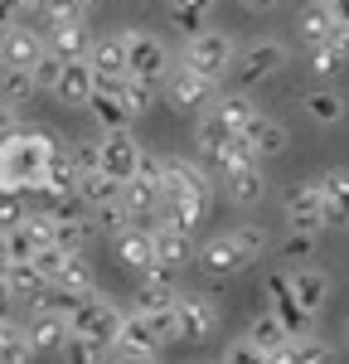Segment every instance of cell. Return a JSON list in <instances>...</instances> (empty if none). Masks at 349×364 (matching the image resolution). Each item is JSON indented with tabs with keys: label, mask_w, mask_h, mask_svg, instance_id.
<instances>
[{
	"label": "cell",
	"mask_w": 349,
	"mask_h": 364,
	"mask_svg": "<svg viewBox=\"0 0 349 364\" xmlns=\"http://www.w3.org/2000/svg\"><path fill=\"white\" fill-rule=\"evenodd\" d=\"M58 151V141L49 132H10V136L0 141V190H15V195H25L29 185L39 180V170L44 161Z\"/></svg>",
	"instance_id": "cell-1"
},
{
	"label": "cell",
	"mask_w": 349,
	"mask_h": 364,
	"mask_svg": "<svg viewBox=\"0 0 349 364\" xmlns=\"http://www.w3.org/2000/svg\"><path fill=\"white\" fill-rule=\"evenodd\" d=\"M155 195H160V204H165V199H179V195L209 204V199H214V180H209V170H204L199 161L170 156V161H160V170H155Z\"/></svg>",
	"instance_id": "cell-2"
},
{
	"label": "cell",
	"mask_w": 349,
	"mask_h": 364,
	"mask_svg": "<svg viewBox=\"0 0 349 364\" xmlns=\"http://www.w3.org/2000/svg\"><path fill=\"white\" fill-rule=\"evenodd\" d=\"M233 58L238 54H233V39L223 34V29H194V34H189L184 68H194L199 78H214V83H218V78L233 68Z\"/></svg>",
	"instance_id": "cell-3"
},
{
	"label": "cell",
	"mask_w": 349,
	"mask_h": 364,
	"mask_svg": "<svg viewBox=\"0 0 349 364\" xmlns=\"http://www.w3.org/2000/svg\"><path fill=\"white\" fill-rule=\"evenodd\" d=\"M63 321H68L73 336H87V340H97V345H112L116 326H121V311H116L112 301H102L97 291H87V296L73 301V311H68Z\"/></svg>",
	"instance_id": "cell-4"
},
{
	"label": "cell",
	"mask_w": 349,
	"mask_h": 364,
	"mask_svg": "<svg viewBox=\"0 0 349 364\" xmlns=\"http://www.w3.org/2000/svg\"><path fill=\"white\" fill-rule=\"evenodd\" d=\"M92 166L102 170V175H112L116 185H121V180H131V175H136V166H141V141L131 136V127L102 132L97 151H92Z\"/></svg>",
	"instance_id": "cell-5"
},
{
	"label": "cell",
	"mask_w": 349,
	"mask_h": 364,
	"mask_svg": "<svg viewBox=\"0 0 349 364\" xmlns=\"http://www.w3.org/2000/svg\"><path fill=\"white\" fill-rule=\"evenodd\" d=\"M121 49H126V78H141V83H160L165 78V44L145 29H126L121 34Z\"/></svg>",
	"instance_id": "cell-6"
},
{
	"label": "cell",
	"mask_w": 349,
	"mask_h": 364,
	"mask_svg": "<svg viewBox=\"0 0 349 364\" xmlns=\"http://www.w3.org/2000/svg\"><path fill=\"white\" fill-rule=\"evenodd\" d=\"M233 63H238V83L243 87L272 83V78L287 68V44H282V39H253Z\"/></svg>",
	"instance_id": "cell-7"
},
{
	"label": "cell",
	"mask_w": 349,
	"mask_h": 364,
	"mask_svg": "<svg viewBox=\"0 0 349 364\" xmlns=\"http://www.w3.org/2000/svg\"><path fill=\"white\" fill-rule=\"evenodd\" d=\"M165 102L174 112H199L214 102V78H199L194 68H165Z\"/></svg>",
	"instance_id": "cell-8"
},
{
	"label": "cell",
	"mask_w": 349,
	"mask_h": 364,
	"mask_svg": "<svg viewBox=\"0 0 349 364\" xmlns=\"http://www.w3.org/2000/svg\"><path fill=\"white\" fill-rule=\"evenodd\" d=\"M44 58V34L29 25H5L0 29V68H34Z\"/></svg>",
	"instance_id": "cell-9"
},
{
	"label": "cell",
	"mask_w": 349,
	"mask_h": 364,
	"mask_svg": "<svg viewBox=\"0 0 349 364\" xmlns=\"http://www.w3.org/2000/svg\"><path fill=\"white\" fill-rule=\"evenodd\" d=\"M116 209H121L131 224H155V214H160L155 180H145V175H131V180H121V190H116Z\"/></svg>",
	"instance_id": "cell-10"
},
{
	"label": "cell",
	"mask_w": 349,
	"mask_h": 364,
	"mask_svg": "<svg viewBox=\"0 0 349 364\" xmlns=\"http://www.w3.org/2000/svg\"><path fill=\"white\" fill-rule=\"evenodd\" d=\"M287 291H291V301L301 306V316L316 321L320 311H325V301H330V277L320 267H296L287 277Z\"/></svg>",
	"instance_id": "cell-11"
},
{
	"label": "cell",
	"mask_w": 349,
	"mask_h": 364,
	"mask_svg": "<svg viewBox=\"0 0 349 364\" xmlns=\"http://www.w3.org/2000/svg\"><path fill=\"white\" fill-rule=\"evenodd\" d=\"M174 326H179V340L204 345V340H214V331H218V316L199 296H174Z\"/></svg>",
	"instance_id": "cell-12"
},
{
	"label": "cell",
	"mask_w": 349,
	"mask_h": 364,
	"mask_svg": "<svg viewBox=\"0 0 349 364\" xmlns=\"http://www.w3.org/2000/svg\"><path fill=\"white\" fill-rule=\"evenodd\" d=\"M320 224H330V228L349 224V170L345 166L320 175Z\"/></svg>",
	"instance_id": "cell-13"
},
{
	"label": "cell",
	"mask_w": 349,
	"mask_h": 364,
	"mask_svg": "<svg viewBox=\"0 0 349 364\" xmlns=\"http://www.w3.org/2000/svg\"><path fill=\"white\" fill-rule=\"evenodd\" d=\"M92 34H87V15H73V20H49V39H44V54L54 58H83Z\"/></svg>",
	"instance_id": "cell-14"
},
{
	"label": "cell",
	"mask_w": 349,
	"mask_h": 364,
	"mask_svg": "<svg viewBox=\"0 0 349 364\" xmlns=\"http://www.w3.org/2000/svg\"><path fill=\"white\" fill-rule=\"evenodd\" d=\"M83 63L92 68V83H116V78H126V49H121V34L92 39L87 54H83Z\"/></svg>",
	"instance_id": "cell-15"
},
{
	"label": "cell",
	"mask_w": 349,
	"mask_h": 364,
	"mask_svg": "<svg viewBox=\"0 0 349 364\" xmlns=\"http://www.w3.org/2000/svg\"><path fill=\"white\" fill-rule=\"evenodd\" d=\"M29 190H39L44 199H68L73 190H78V161H73L68 151H54V156L44 161L39 180H34Z\"/></svg>",
	"instance_id": "cell-16"
},
{
	"label": "cell",
	"mask_w": 349,
	"mask_h": 364,
	"mask_svg": "<svg viewBox=\"0 0 349 364\" xmlns=\"http://www.w3.org/2000/svg\"><path fill=\"white\" fill-rule=\"evenodd\" d=\"M243 141H248V151H253L257 161H272V156H282V151L291 146V132L277 122V117L253 112V122L243 127Z\"/></svg>",
	"instance_id": "cell-17"
},
{
	"label": "cell",
	"mask_w": 349,
	"mask_h": 364,
	"mask_svg": "<svg viewBox=\"0 0 349 364\" xmlns=\"http://www.w3.org/2000/svg\"><path fill=\"white\" fill-rule=\"evenodd\" d=\"M150 248H155V267H170V272L194 262V238L179 233V228H170V224L150 228Z\"/></svg>",
	"instance_id": "cell-18"
},
{
	"label": "cell",
	"mask_w": 349,
	"mask_h": 364,
	"mask_svg": "<svg viewBox=\"0 0 349 364\" xmlns=\"http://www.w3.org/2000/svg\"><path fill=\"white\" fill-rule=\"evenodd\" d=\"M58 102H68V107H83L87 97H92V68H87L83 58H68V63H58L54 83H49Z\"/></svg>",
	"instance_id": "cell-19"
},
{
	"label": "cell",
	"mask_w": 349,
	"mask_h": 364,
	"mask_svg": "<svg viewBox=\"0 0 349 364\" xmlns=\"http://www.w3.org/2000/svg\"><path fill=\"white\" fill-rule=\"evenodd\" d=\"M287 219L291 228H311V233H320V180H296L287 190Z\"/></svg>",
	"instance_id": "cell-20"
},
{
	"label": "cell",
	"mask_w": 349,
	"mask_h": 364,
	"mask_svg": "<svg viewBox=\"0 0 349 364\" xmlns=\"http://www.w3.org/2000/svg\"><path fill=\"white\" fill-rule=\"evenodd\" d=\"M199 267L209 272V277H233V272H243V267H248V257L238 252L233 233H214V238L199 248Z\"/></svg>",
	"instance_id": "cell-21"
},
{
	"label": "cell",
	"mask_w": 349,
	"mask_h": 364,
	"mask_svg": "<svg viewBox=\"0 0 349 364\" xmlns=\"http://www.w3.org/2000/svg\"><path fill=\"white\" fill-rule=\"evenodd\" d=\"M29 345V355H49V350H58L63 340H68V321L63 316H54V311H34L29 316V326L20 331Z\"/></svg>",
	"instance_id": "cell-22"
},
{
	"label": "cell",
	"mask_w": 349,
	"mask_h": 364,
	"mask_svg": "<svg viewBox=\"0 0 349 364\" xmlns=\"http://www.w3.org/2000/svg\"><path fill=\"white\" fill-rule=\"evenodd\" d=\"M112 248H116V262L131 267V272H150L155 267V248H150V233L145 228H121V233H112Z\"/></svg>",
	"instance_id": "cell-23"
},
{
	"label": "cell",
	"mask_w": 349,
	"mask_h": 364,
	"mask_svg": "<svg viewBox=\"0 0 349 364\" xmlns=\"http://www.w3.org/2000/svg\"><path fill=\"white\" fill-rule=\"evenodd\" d=\"M116 190H121V185H116L112 175H102V170L92 166V161H87V166H78V190H73V199H83L87 209L116 204Z\"/></svg>",
	"instance_id": "cell-24"
},
{
	"label": "cell",
	"mask_w": 349,
	"mask_h": 364,
	"mask_svg": "<svg viewBox=\"0 0 349 364\" xmlns=\"http://www.w3.org/2000/svg\"><path fill=\"white\" fill-rule=\"evenodd\" d=\"M223 185H228V199H233V204H257V199L267 195V175H262V161L228 170V175H223Z\"/></svg>",
	"instance_id": "cell-25"
},
{
	"label": "cell",
	"mask_w": 349,
	"mask_h": 364,
	"mask_svg": "<svg viewBox=\"0 0 349 364\" xmlns=\"http://www.w3.org/2000/svg\"><path fill=\"white\" fill-rule=\"evenodd\" d=\"M296 34H301V44H306V49L325 44V39L335 34V15H330V5L311 0V5H306V10L296 15Z\"/></svg>",
	"instance_id": "cell-26"
},
{
	"label": "cell",
	"mask_w": 349,
	"mask_h": 364,
	"mask_svg": "<svg viewBox=\"0 0 349 364\" xmlns=\"http://www.w3.org/2000/svg\"><path fill=\"white\" fill-rule=\"evenodd\" d=\"M87 112H92V122L102 127V132H116V127H131V107L116 97V92H102V87H92V97L83 102Z\"/></svg>",
	"instance_id": "cell-27"
},
{
	"label": "cell",
	"mask_w": 349,
	"mask_h": 364,
	"mask_svg": "<svg viewBox=\"0 0 349 364\" xmlns=\"http://www.w3.org/2000/svg\"><path fill=\"white\" fill-rule=\"evenodd\" d=\"M174 282H170V267H150L141 277V291H136V301H141V311H165L174 306Z\"/></svg>",
	"instance_id": "cell-28"
},
{
	"label": "cell",
	"mask_w": 349,
	"mask_h": 364,
	"mask_svg": "<svg viewBox=\"0 0 349 364\" xmlns=\"http://www.w3.org/2000/svg\"><path fill=\"white\" fill-rule=\"evenodd\" d=\"M0 282L15 291V296H39L49 282H44V272L34 267V257H10L5 262V272H0Z\"/></svg>",
	"instance_id": "cell-29"
},
{
	"label": "cell",
	"mask_w": 349,
	"mask_h": 364,
	"mask_svg": "<svg viewBox=\"0 0 349 364\" xmlns=\"http://www.w3.org/2000/svg\"><path fill=\"white\" fill-rule=\"evenodd\" d=\"M49 287H58V291H73V296H83L87 287H92V267H87L83 252H63V262H58V272L49 277Z\"/></svg>",
	"instance_id": "cell-30"
},
{
	"label": "cell",
	"mask_w": 349,
	"mask_h": 364,
	"mask_svg": "<svg viewBox=\"0 0 349 364\" xmlns=\"http://www.w3.org/2000/svg\"><path fill=\"white\" fill-rule=\"evenodd\" d=\"M92 238V219H78V214H54V228H49V243L68 252H83V243Z\"/></svg>",
	"instance_id": "cell-31"
},
{
	"label": "cell",
	"mask_w": 349,
	"mask_h": 364,
	"mask_svg": "<svg viewBox=\"0 0 349 364\" xmlns=\"http://www.w3.org/2000/svg\"><path fill=\"white\" fill-rule=\"evenodd\" d=\"M160 214H165V224L179 228V233H199V219L209 214V204H199V199H189V195H179V199H165L160 204Z\"/></svg>",
	"instance_id": "cell-32"
},
{
	"label": "cell",
	"mask_w": 349,
	"mask_h": 364,
	"mask_svg": "<svg viewBox=\"0 0 349 364\" xmlns=\"http://www.w3.org/2000/svg\"><path fill=\"white\" fill-rule=\"evenodd\" d=\"M301 107H306V117H311V122L335 127V122L345 117V97H340V92H330V87H311V92L301 97Z\"/></svg>",
	"instance_id": "cell-33"
},
{
	"label": "cell",
	"mask_w": 349,
	"mask_h": 364,
	"mask_svg": "<svg viewBox=\"0 0 349 364\" xmlns=\"http://www.w3.org/2000/svg\"><path fill=\"white\" fill-rule=\"evenodd\" d=\"M248 340H253V345H257L262 355H267V350L287 345V340H291V331L282 326V316H277V311H262V316H253V326H248Z\"/></svg>",
	"instance_id": "cell-34"
},
{
	"label": "cell",
	"mask_w": 349,
	"mask_h": 364,
	"mask_svg": "<svg viewBox=\"0 0 349 364\" xmlns=\"http://www.w3.org/2000/svg\"><path fill=\"white\" fill-rule=\"evenodd\" d=\"M112 345H131V350H145V355H160V340L150 336V326H145L141 311H136V316H121Z\"/></svg>",
	"instance_id": "cell-35"
},
{
	"label": "cell",
	"mask_w": 349,
	"mask_h": 364,
	"mask_svg": "<svg viewBox=\"0 0 349 364\" xmlns=\"http://www.w3.org/2000/svg\"><path fill=\"white\" fill-rule=\"evenodd\" d=\"M209 112L218 117V122H223V127H228L233 136H243V127H248V122H253V102H248V97H238V92H233V97H214V102H209Z\"/></svg>",
	"instance_id": "cell-36"
},
{
	"label": "cell",
	"mask_w": 349,
	"mask_h": 364,
	"mask_svg": "<svg viewBox=\"0 0 349 364\" xmlns=\"http://www.w3.org/2000/svg\"><path fill=\"white\" fill-rule=\"evenodd\" d=\"M291 364H335V350L320 336H291Z\"/></svg>",
	"instance_id": "cell-37"
},
{
	"label": "cell",
	"mask_w": 349,
	"mask_h": 364,
	"mask_svg": "<svg viewBox=\"0 0 349 364\" xmlns=\"http://www.w3.org/2000/svg\"><path fill=\"white\" fill-rule=\"evenodd\" d=\"M58 350H63L68 364H102L107 360V345H97V340H87V336H73V331H68V340Z\"/></svg>",
	"instance_id": "cell-38"
},
{
	"label": "cell",
	"mask_w": 349,
	"mask_h": 364,
	"mask_svg": "<svg viewBox=\"0 0 349 364\" xmlns=\"http://www.w3.org/2000/svg\"><path fill=\"white\" fill-rule=\"evenodd\" d=\"M165 5H170V20L184 29V34H194V29L204 25V15L214 10V0H165Z\"/></svg>",
	"instance_id": "cell-39"
},
{
	"label": "cell",
	"mask_w": 349,
	"mask_h": 364,
	"mask_svg": "<svg viewBox=\"0 0 349 364\" xmlns=\"http://www.w3.org/2000/svg\"><path fill=\"white\" fill-rule=\"evenodd\" d=\"M0 83H5V102H25V97L39 92L34 68H0Z\"/></svg>",
	"instance_id": "cell-40"
},
{
	"label": "cell",
	"mask_w": 349,
	"mask_h": 364,
	"mask_svg": "<svg viewBox=\"0 0 349 364\" xmlns=\"http://www.w3.org/2000/svg\"><path fill=\"white\" fill-rule=\"evenodd\" d=\"M155 87H160V83H141V78H121V102L131 107V117L150 112V102H155Z\"/></svg>",
	"instance_id": "cell-41"
},
{
	"label": "cell",
	"mask_w": 349,
	"mask_h": 364,
	"mask_svg": "<svg viewBox=\"0 0 349 364\" xmlns=\"http://www.w3.org/2000/svg\"><path fill=\"white\" fill-rule=\"evenodd\" d=\"M0 364H29V345L10 321L0 326Z\"/></svg>",
	"instance_id": "cell-42"
},
{
	"label": "cell",
	"mask_w": 349,
	"mask_h": 364,
	"mask_svg": "<svg viewBox=\"0 0 349 364\" xmlns=\"http://www.w3.org/2000/svg\"><path fill=\"white\" fill-rule=\"evenodd\" d=\"M141 316H145V326H150V336L160 340V350L179 340V326H174V306H165V311H141Z\"/></svg>",
	"instance_id": "cell-43"
},
{
	"label": "cell",
	"mask_w": 349,
	"mask_h": 364,
	"mask_svg": "<svg viewBox=\"0 0 349 364\" xmlns=\"http://www.w3.org/2000/svg\"><path fill=\"white\" fill-rule=\"evenodd\" d=\"M233 243H238V252L253 262V257H262L267 252V228L262 224H243V228H233Z\"/></svg>",
	"instance_id": "cell-44"
},
{
	"label": "cell",
	"mask_w": 349,
	"mask_h": 364,
	"mask_svg": "<svg viewBox=\"0 0 349 364\" xmlns=\"http://www.w3.org/2000/svg\"><path fill=\"white\" fill-rule=\"evenodd\" d=\"M349 58L340 54V49H335V44H330V39H325V44H316V49H311V68H316L320 78H335V73H340V68H345Z\"/></svg>",
	"instance_id": "cell-45"
},
{
	"label": "cell",
	"mask_w": 349,
	"mask_h": 364,
	"mask_svg": "<svg viewBox=\"0 0 349 364\" xmlns=\"http://www.w3.org/2000/svg\"><path fill=\"white\" fill-rule=\"evenodd\" d=\"M0 233H5V257H34L39 252V243H34V233L25 228V219L15 228H0Z\"/></svg>",
	"instance_id": "cell-46"
},
{
	"label": "cell",
	"mask_w": 349,
	"mask_h": 364,
	"mask_svg": "<svg viewBox=\"0 0 349 364\" xmlns=\"http://www.w3.org/2000/svg\"><path fill=\"white\" fill-rule=\"evenodd\" d=\"M73 301H78L73 291H58V287H49V291H39V296H34V311H54V316H68V311H73Z\"/></svg>",
	"instance_id": "cell-47"
},
{
	"label": "cell",
	"mask_w": 349,
	"mask_h": 364,
	"mask_svg": "<svg viewBox=\"0 0 349 364\" xmlns=\"http://www.w3.org/2000/svg\"><path fill=\"white\" fill-rule=\"evenodd\" d=\"M25 195H15V190H0V228H15L25 219Z\"/></svg>",
	"instance_id": "cell-48"
},
{
	"label": "cell",
	"mask_w": 349,
	"mask_h": 364,
	"mask_svg": "<svg viewBox=\"0 0 349 364\" xmlns=\"http://www.w3.org/2000/svg\"><path fill=\"white\" fill-rule=\"evenodd\" d=\"M44 20H73V15H87V10H78L73 0H29Z\"/></svg>",
	"instance_id": "cell-49"
},
{
	"label": "cell",
	"mask_w": 349,
	"mask_h": 364,
	"mask_svg": "<svg viewBox=\"0 0 349 364\" xmlns=\"http://www.w3.org/2000/svg\"><path fill=\"white\" fill-rule=\"evenodd\" d=\"M126 224H131V219H126L116 204H102V209H92V233H97V228H107V233H121Z\"/></svg>",
	"instance_id": "cell-50"
},
{
	"label": "cell",
	"mask_w": 349,
	"mask_h": 364,
	"mask_svg": "<svg viewBox=\"0 0 349 364\" xmlns=\"http://www.w3.org/2000/svg\"><path fill=\"white\" fill-rule=\"evenodd\" d=\"M282 252H287V257H311V252H316V233H311V228H291V238L282 243Z\"/></svg>",
	"instance_id": "cell-51"
},
{
	"label": "cell",
	"mask_w": 349,
	"mask_h": 364,
	"mask_svg": "<svg viewBox=\"0 0 349 364\" xmlns=\"http://www.w3.org/2000/svg\"><path fill=\"white\" fill-rule=\"evenodd\" d=\"M223 364H262V350L253 340H233L228 350H223Z\"/></svg>",
	"instance_id": "cell-52"
},
{
	"label": "cell",
	"mask_w": 349,
	"mask_h": 364,
	"mask_svg": "<svg viewBox=\"0 0 349 364\" xmlns=\"http://www.w3.org/2000/svg\"><path fill=\"white\" fill-rule=\"evenodd\" d=\"M102 364H155V355L131 350V345H107V360H102Z\"/></svg>",
	"instance_id": "cell-53"
},
{
	"label": "cell",
	"mask_w": 349,
	"mask_h": 364,
	"mask_svg": "<svg viewBox=\"0 0 349 364\" xmlns=\"http://www.w3.org/2000/svg\"><path fill=\"white\" fill-rule=\"evenodd\" d=\"M10 132H15V107H10V102H0V141L10 136Z\"/></svg>",
	"instance_id": "cell-54"
},
{
	"label": "cell",
	"mask_w": 349,
	"mask_h": 364,
	"mask_svg": "<svg viewBox=\"0 0 349 364\" xmlns=\"http://www.w3.org/2000/svg\"><path fill=\"white\" fill-rule=\"evenodd\" d=\"M10 306H15V291H10V287H5V282H0V326H5V321H10Z\"/></svg>",
	"instance_id": "cell-55"
},
{
	"label": "cell",
	"mask_w": 349,
	"mask_h": 364,
	"mask_svg": "<svg viewBox=\"0 0 349 364\" xmlns=\"http://www.w3.org/2000/svg\"><path fill=\"white\" fill-rule=\"evenodd\" d=\"M262 364H291V345H277V350H267Z\"/></svg>",
	"instance_id": "cell-56"
},
{
	"label": "cell",
	"mask_w": 349,
	"mask_h": 364,
	"mask_svg": "<svg viewBox=\"0 0 349 364\" xmlns=\"http://www.w3.org/2000/svg\"><path fill=\"white\" fill-rule=\"evenodd\" d=\"M330 44L340 49V54L349 58V25H335V34H330Z\"/></svg>",
	"instance_id": "cell-57"
},
{
	"label": "cell",
	"mask_w": 349,
	"mask_h": 364,
	"mask_svg": "<svg viewBox=\"0 0 349 364\" xmlns=\"http://www.w3.org/2000/svg\"><path fill=\"white\" fill-rule=\"evenodd\" d=\"M330 15H335V25H349V0H330Z\"/></svg>",
	"instance_id": "cell-58"
},
{
	"label": "cell",
	"mask_w": 349,
	"mask_h": 364,
	"mask_svg": "<svg viewBox=\"0 0 349 364\" xmlns=\"http://www.w3.org/2000/svg\"><path fill=\"white\" fill-rule=\"evenodd\" d=\"M243 5H248V10H272L277 0H243Z\"/></svg>",
	"instance_id": "cell-59"
},
{
	"label": "cell",
	"mask_w": 349,
	"mask_h": 364,
	"mask_svg": "<svg viewBox=\"0 0 349 364\" xmlns=\"http://www.w3.org/2000/svg\"><path fill=\"white\" fill-rule=\"evenodd\" d=\"M0 5H5V10H10V15H15V10H25L29 0H0Z\"/></svg>",
	"instance_id": "cell-60"
},
{
	"label": "cell",
	"mask_w": 349,
	"mask_h": 364,
	"mask_svg": "<svg viewBox=\"0 0 349 364\" xmlns=\"http://www.w3.org/2000/svg\"><path fill=\"white\" fill-rule=\"evenodd\" d=\"M73 5H78V10H92V5H97V0H73Z\"/></svg>",
	"instance_id": "cell-61"
},
{
	"label": "cell",
	"mask_w": 349,
	"mask_h": 364,
	"mask_svg": "<svg viewBox=\"0 0 349 364\" xmlns=\"http://www.w3.org/2000/svg\"><path fill=\"white\" fill-rule=\"evenodd\" d=\"M345 336H349V331H345Z\"/></svg>",
	"instance_id": "cell-62"
}]
</instances>
